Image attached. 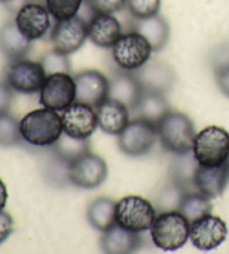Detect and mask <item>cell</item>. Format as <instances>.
Returning a JSON list of instances; mask_svg holds the SVG:
<instances>
[{"mask_svg":"<svg viewBox=\"0 0 229 254\" xmlns=\"http://www.w3.org/2000/svg\"><path fill=\"white\" fill-rule=\"evenodd\" d=\"M211 64H213L215 71L219 67H223L225 65L229 64V45L219 46L214 52Z\"/></svg>","mask_w":229,"mask_h":254,"instance_id":"cell-38","label":"cell"},{"mask_svg":"<svg viewBox=\"0 0 229 254\" xmlns=\"http://www.w3.org/2000/svg\"><path fill=\"white\" fill-rule=\"evenodd\" d=\"M14 231V220L9 213L0 211V243L5 242Z\"/></svg>","mask_w":229,"mask_h":254,"instance_id":"cell-35","label":"cell"},{"mask_svg":"<svg viewBox=\"0 0 229 254\" xmlns=\"http://www.w3.org/2000/svg\"><path fill=\"white\" fill-rule=\"evenodd\" d=\"M229 181V169L226 164L220 166H198L195 177L197 191L208 198L223 195Z\"/></svg>","mask_w":229,"mask_h":254,"instance_id":"cell-18","label":"cell"},{"mask_svg":"<svg viewBox=\"0 0 229 254\" xmlns=\"http://www.w3.org/2000/svg\"><path fill=\"white\" fill-rule=\"evenodd\" d=\"M15 21L20 33L33 42L45 36L51 28V14L41 3L29 2L17 12Z\"/></svg>","mask_w":229,"mask_h":254,"instance_id":"cell-16","label":"cell"},{"mask_svg":"<svg viewBox=\"0 0 229 254\" xmlns=\"http://www.w3.org/2000/svg\"><path fill=\"white\" fill-rule=\"evenodd\" d=\"M198 166H199V163L196 159L192 150L186 152V154L175 155L170 165V179L184 192L197 191L195 177Z\"/></svg>","mask_w":229,"mask_h":254,"instance_id":"cell-23","label":"cell"},{"mask_svg":"<svg viewBox=\"0 0 229 254\" xmlns=\"http://www.w3.org/2000/svg\"><path fill=\"white\" fill-rule=\"evenodd\" d=\"M157 130L162 147L167 151L181 155L192 150L196 130L190 118L184 113H167L158 124Z\"/></svg>","mask_w":229,"mask_h":254,"instance_id":"cell-2","label":"cell"},{"mask_svg":"<svg viewBox=\"0 0 229 254\" xmlns=\"http://www.w3.org/2000/svg\"><path fill=\"white\" fill-rule=\"evenodd\" d=\"M76 85L69 73H54L47 75L41 90V103L45 108L63 111L75 102Z\"/></svg>","mask_w":229,"mask_h":254,"instance_id":"cell-10","label":"cell"},{"mask_svg":"<svg viewBox=\"0 0 229 254\" xmlns=\"http://www.w3.org/2000/svg\"><path fill=\"white\" fill-rule=\"evenodd\" d=\"M51 147L53 154L69 165L91 152L89 139L73 138L66 132L61 133L60 137Z\"/></svg>","mask_w":229,"mask_h":254,"instance_id":"cell-27","label":"cell"},{"mask_svg":"<svg viewBox=\"0 0 229 254\" xmlns=\"http://www.w3.org/2000/svg\"><path fill=\"white\" fill-rule=\"evenodd\" d=\"M184 194L186 192L169 178V182L160 188L159 194L156 197V211H159L160 213L178 211L179 204Z\"/></svg>","mask_w":229,"mask_h":254,"instance_id":"cell-29","label":"cell"},{"mask_svg":"<svg viewBox=\"0 0 229 254\" xmlns=\"http://www.w3.org/2000/svg\"><path fill=\"white\" fill-rule=\"evenodd\" d=\"M89 37V21L80 15L73 18L56 20L51 32L53 50L69 55L77 52Z\"/></svg>","mask_w":229,"mask_h":254,"instance_id":"cell-7","label":"cell"},{"mask_svg":"<svg viewBox=\"0 0 229 254\" xmlns=\"http://www.w3.org/2000/svg\"><path fill=\"white\" fill-rule=\"evenodd\" d=\"M178 211L187 218L188 222L193 223L199 218L204 217L213 211V205L210 203V198L202 195L199 191L186 192L182 196L181 201L179 204Z\"/></svg>","mask_w":229,"mask_h":254,"instance_id":"cell-28","label":"cell"},{"mask_svg":"<svg viewBox=\"0 0 229 254\" xmlns=\"http://www.w3.org/2000/svg\"><path fill=\"white\" fill-rule=\"evenodd\" d=\"M158 135L157 126L135 118L118 134V147L127 156H143L151 150Z\"/></svg>","mask_w":229,"mask_h":254,"instance_id":"cell-8","label":"cell"},{"mask_svg":"<svg viewBox=\"0 0 229 254\" xmlns=\"http://www.w3.org/2000/svg\"><path fill=\"white\" fill-rule=\"evenodd\" d=\"M7 198H8V192H7L6 185L5 183L0 179V211L6 206Z\"/></svg>","mask_w":229,"mask_h":254,"instance_id":"cell-39","label":"cell"},{"mask_svg":"<svg viewBox=\"0 0 229 254\" xmlns=\"http://www.w3.org/2000/svg\"><path fill=\"white\" fill-rule=\"evenodd\" d=\"M93 14H114L126 6V0H85Z\"/></svg>","mask_w":229,"mask_h":254,"instance_id":"cell-34","label":"cell"},{"mask_svg":"<svg viewBox=\"0 0 229 254\" xmlns=\"http://www.w3.org/2000/svg\"><path fill=\"white\" fill-rule=\"evenodd\" d=\"M190 223L179 211L162 212L151 227V238L156 247L164 251H175L187 243Z\"/></svg>","mask_w":229,"mask_h":254,"instance_id":"cell-3","label":"cell"},{"mask_svg":"<svg viewBox=\"0 0 229 254\" xmlns=\"http://www.w3.org/2000/svg\"><path fill=\"white\" fill-rule=\"evenodd\" d=\"M11 0H0V2H9Z\"/></svg>","mask_w":229,"mask_h":254,"instance_id":"cell-41","label":"cell"},{"mask_svg":"<svg viewBox=\"0 0 229 254\" xmlns=\"http://www.w3.org/2000/svg\"><path fill=\"white\" fill-rule=\"evenodd\" d=\"M20 132V121L9 113L0 115V144L2 146H16L23 140Z\"/></svg>","mask_w":229,"mask_h":254,"instance_id":"cell-30","label":"cell"},{"mask_svg":"<svg viewBox=\"0 0 229 254\" xmlns=\"http://www.w3.org/2000/svg\"><path fill=\"white\" fill-rule=\"evenodd\" d=\"M225 164H226V166H227V167H228V169H229V156H228V158H227V160H226V163H225Z\"/></svg>","mask_w":229,"mask_h":254,"instance_id":"cell-40","label":"cell"},{"mask_svg":"<svg viewBox=\"0 0 229 254\" xmlns=\"http://www.w3.org/2000/svg\"><path fill=\"white\" fill-rule=\"evenodd\" d=\"M215 76L219 90L229 98V64L216 69Z\"/></svg>","mask_w":229,"mask_h":254,"instance_id":"cell-36","label":"cell"},{"mask_svg":"<svg viewBox=\"0 0 229 254\" xmlns=\"http://www.w3.org/2000/svg\"><path fill=\"white\" fill-rule=\"evenodd\" d=\"M87 220L94 229L105 232L116 225V203L112 198L101 196L87 207Z\"/></svg>","mask_w":229,"mask_h":254,"instance_id":"cell-26","label":"cell"},{"mask_svg":"<svg viewBox=\"0 0 229 254\" xmlns=\"http://www.w3.org/2000/svg\"><path fill=\"white\" fill-rule=\"evenodd\" d=\"M100 128L109 134H120L129 124V109L116 100L107 99L96 108Z\"/></svg>","mask_w":229,"mask_h":254,"instance_id":"cell-22","label":"cell"},{"mask_svg":"<svg viewBox=\"0 0 229 254\" xmlns=\"http://www.w3.org/2000/svg\"><path fill=\"white\" fill-rule=\"evenodd\" d=\"M126 7L133 18H147L159 14L161 0H126Z\"/></svg>","mask_w":229,"mask_h":254,"instance_id":"cell-33","label":"cell"},{"mask_svg":"<svg viewBox=\"0 0 229 254\" xmlns=\"http://www.w3.org/2000/svg\"><path fill=\"white\" fill-rule=\"evenodd\" d=\"M30 41L20 33L16 21H8L0 28V52L7 59L18 61L28 53Z\"/></svg>","mask_w":229,"mask_h":254,"instance_id":"cell-24","label":"cell"},{"mask_svg":"<svg viewBox=\"0 0 229 254\" xmlns=\"http://www.w3.org/2000/svg\"><path fill=\"white\" fill-rule=\"evenodd\" d=\"M44 69L46 75H51L54 73H69L70 72V62L68 55L61 54L59 52L52 50L48 52L42 60Z\"/></svg>","mask_w":229,"mask_h":254,"instance_id":"cell-32","label":"cell"},{"mask_svg":"<svg viewBox=\"0 0 229 254\" xmlns=\"http://www.w3.org/2000/svg\"><path fill=\"white\" fill-rule=\"evenodd\" d=\"M192 151L199 165H224L229 156V133L217 126L207 127L196 134Z\"/></svg>","mask_w":229,"mask_h":254,"instance_id":"cell-4","label":"cell"},{"mask_svg":"<svg viewBox=\"0 0 229 254\" xmlns=\"http://www.w3.org/2000/svg\"><path fill=\"white\" fill-rule=\"evenodd\" d=\"M122 35V26L112 14H96L89 21V38L96 46L113 47Z\"/></svg>","mask_w":229,"mask_h":254,"instance_id":"cell-19","label":"cell"},{"mask_svg":"<svg viewBox=\"0 0 229 254\" xmlns=\"http://www.w3.org/2000/svg\"><path fill=\"white\" fill-rule=\"evenodd\" d=\"M133 30L147 39L153 52L164 50L170 39L169 23L159 14L147 18H134Z\"/></svg>","mask_w":229,"mask_h":254,"instance_id":"cell-21","label":"cell"},{"mask_svg":"<svg viewBox=\"0 0 229 254\" xmlns=\"http://www.w3.org/2000/svg\"><path fill=\"white\" fill-rule=\"evenodd\" d=\"M152 52L150 43L134 30L122 34L112 47L114 62L120 68L131 72L149 62Z\"/></svg>","mask_w":229,"mask_h":254,"instance_id":"cell-6","label":"cell"},{"mask_svg":"<svg viewBox=\"0 0 229 254\" xmlns=\"http://www.w3.org/2000/svg\"><path fill=\"white\" fill-rule=\"evenodd\" d=\"M46 73L41 62L30 60L14 61L7 68V83L12 90L25 94H33L42 90Z\"/></svg>","mask_w":229,"mask_h":254,"instance_id":"cell-9","label":"cell"},{"mask_svg":"<svg viewBox=\"0 0 229 254\" xmlns=\"http://www.w3.org/2000/svg\"><path fill=\"white\" fill-rule=\"evenodd\" d=\"M108 174V164L105 160L92 152L69 165L70 184L85 190H92L102 185L107 181Z\"/></svg>","mask_w":229,"mask_h":254,"instance_id":"cell-11","label":"cell"},{"mask_svg":"<svg viewBox=\"0 0 229 254\" xmlns=\"http://www.w3.org/2000/svg\"><path fill=\"white\" fill-rule=\"evenodd\" d=\"M156 212L151 201L138 195H129L116 203V223L140 233L151 229L157 217Z\"/></svg>","mask_w":229,"mask_h":254,"instance_id":"cell-5","label":"cell"},{"mask_svg":"<svg viewBox=\"0 0 229 254\" xmlns=\"http://www.w3.org/2000/svg\"><path fill=\"white\" fill-rule=\"evenodd\" d=\"M85 0H46V8L55 20H64L77 16Z\"/></svg>","mask_w":229,"mask_h":254,"instance_id":"cell-31","label":"cell"},{"mask_svg":"<svg viewBox=\"0 0 229 254\" xmlns=\"http://www.w3.org/2000/svg\"><path fill=\"white\" fill-rule=\"evenodd\" d=\"M20 132L33 146H52L64 132L61 117L52 109H36L21 119Z\"/></svg>","mask_w":229,"mask_h":254,"instance_id":"cell-1","label":"cell"},{"mask_svg":"<svg viewBox=\"0 0 229 254\" xmlns=\"http://www.w3.org/2000/svg\"><path fill=\"white\" fill-rule=\"evenodd\" d=\"M226 222L219 216L208 214L190 224V238L192 244L201 251H210L218 248L227 238Z\"/></svg>","mask_w":229,"mask_h":254,"instance_id":"cell-13","label":"cell"},{"mask_svg":"<svg viewBox=\"0 0 229 254\" xmlns=\"http://www.w3.org/2000/svg\"><path fill=\"white\" fill-rule=\"evenodd\" d=\"M12 101L11 87L8 83L0 82V115L8 113Z\"/></svg>","mask_w":229,"mask_h":254,"instance_id":"cell-37","label":"cell"},{"mask_svg":"<svg viewBox=\"0 0 229 254\" xmlns=\"http://www.w3.org/2000/svg\"><path fill=\"white\" fill-rule=\"evenodd\" d=\"M141 236L138 232L126 230L120 225H114L103 232L100 241L101 249L109 254L133 253L140 248Z\"/></svg>","mask_w":229,"mask_h":254,"instance_id":"cell-20","label":"cell"},{"mask_svg":"<svg viewBox=\"0 0 229 254\" xmlns=\"http://www.w3.org/2000/svg\"><path fill=\"white\" fill-rule=\"evenodd\" d=\"M76 85L75 102L98 108L109 99V78L96 69H86L74 76Z\"/></svg>","mask_w":229,"mask_h":254,"instance_id":"cell-14","label":"cell"},{"mask_svg":"<svg viewBox=\"0 0 229 254\" xmlns=\"http://www.w3.org/2000/svg\"><path fill=\"white\" fill-rule=\"evenodd\" d=\"M170 111V103L166 95L152 92H143L138 106L133 110L136 115L135 118L147 120L155 126H158L162 118Z\"/></svg>","mask_w":229,"mask_h":254,"instance_id":"cell-25","label":"cell"},{"mask_svg":"<svg viewBox=\"0 0 229 254\" xmlns=\"http://www.w3.org/2000/svg\"><path fill=\"white\" fill-rule=\"evenodd\" d=\"M64 132L77 139H89L99 126L94 109L84 103L74 102L61 115Z\"/></svg>","mask_w":229,"mask_h":254,"instance_id":"cell-15","label":"cell"},{"mask_svg":"<svg viewBox=\"0 0 229 254\" xmlns=\"http://www.w3.org/2000/svg\"><path fill=\"white\" fill-rule=\"evenodd\" d=\"M132 72L143 92L164 95L172 89L177 78L173 68L161 61H149L143 66Z\"/></svg>","mask_w":229,"mask_h":254,"instance_id":"cell-12","label":"cell"},{"mask_svg":"<svg viewBox=\"0 0 229 254\" xmlns=\"http://www.w3.org/2000/svg\"><path fill=\"white\" fill-rule=\"evenodd\" d=\"M109 98L118 101L133 111L143 94L142 87L133 72L121 68V71L115 72L111 80H109Z\"/></svg>","mask_w":229,"mask_h":254,"instance_id":"cell-17","label":"cell"}]
</instances>
